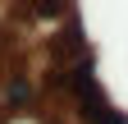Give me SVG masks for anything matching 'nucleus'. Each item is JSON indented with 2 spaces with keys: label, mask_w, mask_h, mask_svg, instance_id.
Listing matches in <instances>:
<instances>
[{
  "label": "nucleus",
  "mask_w": 128,
  "mask_h": 124,
  "mask_svg": "<svg viewBox=\"0 0 128 124\" xmlns=\"http://www.w3.org/2000/svg\"><path fill=\"white\" fill-rule=\"evenodd\" d=\"M28 101H32V78L28 74H14L9 78V106L18 110V106H28Z\"/></svg>",
  "instance_id": "f257e3e1"
}]
</instances>
